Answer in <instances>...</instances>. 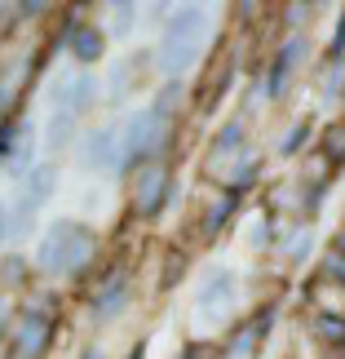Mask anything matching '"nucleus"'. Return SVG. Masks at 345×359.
Returning <instances> with one entry per match:
<instances>
[{
    "label": "nucleus",
    "instance_id": "nucleus-1",
    "mask_svg": "<svg viewBox=\"0 0 345 359\" xmlns=\"http://www.w3.org/2000/svg\"><path fill=\"white\" fill-rule=\"evenodd\" d=\"M204 45H209V18H204V9H195V5L177 9L173 22H169V32H164V40H160L164 76H182L186 67H195Z\"/></svg>",
    "mask_w": 345,
    "mask_h": 359
},
{
    "label": "nucleus",
    "instance_id": "nucleus-2",
    "mask_svg": "<svg viewBox=\"0 0 345 359\" xmlns=\"http://www.w3.org/2000/svg\"><path fill=\"white\" fill-rule=\"evenodd\" d=\"M169 142V116H160L155 107L133 111L124 120V147H129V164H155V151Z\"/></svg>",
    "mask_w": 345,
    "mask_h": 359
},
{
    "label": "nucleus",
    "instance_id": "nucleus-3",
    "mask_svg": "<svg viewBox=\"0 0 345 359\" xmlns=\"http://www.w3.org/2000/svg\"><path fill=\"white\" fill-rule=\"evenodd\" d=\"M85 164L93 173H111L129 164V147H124V124H106L85 137Z\"/></svg>",
    "mask_w": 345,
    "mask_h": 359
},
{
    "label": "nucleus",
    "instance_id": "nucleus-4",
    "mask_svg": "<svg viewBox=\"0 0 345 359\" xmlns=\"http://www.w3.org/2000/svg\"><path fill=\"white\" fill-rule=\"evenodd\" d=\"M173 200V169L169 164H146L142 177H137V191H133V209L137 217H160L164 204Z\"/></svg>",
    "mask_w": 345,
    "mask_h": 359
},
{
    "label": "nucleus",
    "instance_id": "nucleus-5",
    "mask_svg": "<svg viewBox=\"0 0 345 359\" xmlns=\"http://www.w3.org/2000/svg\"><path fill=\"white\" fill-rule=\"evenodd\" d=\"M49 337H53L49 315H40L36 306H27L18 315V328H13V355H18V359H45Z\"/></svg>",
    "mask_w": 345,
    "mask_h": 359
},
{
    "label": "nucleus",
    "instance_id": "nucleus-6",
    "mask_svg": "<svg viewBox=\"0 0 345 359\" xmlns=\"http://www.w3.org/2000/svg\"><path fill=\"white\" fill-rule=\"evenodd\" d=\"M76 236H80V226H76V222H53L45 236H40L36 266L45 271V275L66 271V262H71V248H76Z\"/></svg>",
    "mask_w": 345,
    "mask_h": 359
},
{
    "label": "nucleus",
    "instance_id": "nucleus-7",
    "mask_svg": "<svg viewBox=\"0 0 345 359\" xmlns=\"http://www.w3.org/2000/svg\"><path fill=\"white\" fill-rule=\"evenodd\" d=\"M49 102H53V111H66V116L80 120L93 102H98V80H93V76H66V80L53 85Z\"/></svg>",
    "mask_w": 345,
    "mask_h": 359
},
{
    "label": "nucleus",
    "instance_id": "nucleus-8",
    "mask_svg": "<svg viewBox=\"0 0 345 359\" xmlns=\"http://www.w3.org/2000/svg\"><path fill=\"white\" fill-rule=\"evenodd\" d=\"M301 53H306V40H288V45L274 53V67H270V80H266V93L270 98H283V89H288V80H293L297 72V62H301Z\"/></svg>",
    "mask_w": 345,
    "mask_h": 359
},
{
    "label": "nucleus",
    "instance_id": "nucleus-9",
    "mask_svg": "<svg viewBox=\"0 0 345 359\" xmlns=\"http://www.w3.org/2000/svg\"><path fill=\"white\" fill-rule=\"evenodd\" d=\"M66 45H71V58H76V62H98L102 49H106V36H102L98 22H76Z\"/></svg>",
    "mask_w": 345,
    "mask_h": 359
},
{
    "label": "nucleus",
    "instance_id": "nucleus-10",
    "mask_svg": "<svg viewBox=\"0 0 345 359\" xmlns=\"http://www.w3.org/2000/svg\"><path fill=\"white\" fill-rule=\"evenodd\" d=\"M230 297H234V275L226 266H217L209 280H204V288H199V306H204V315H209L217 306H226Z\"/></svg>",
    "mask_w": 345,
    "mask_h": 359
},
{
    "label": "nucleus",
    "instance_id": "nucleus-11",
    "mask_svg": "<svg viewBox=\"0 0 345 359\" xmlns=\"http://www.w3.org/2000/svg\"><path fill=\"white\" fill-rule=\"evenodd\" d=\"M53 187H58V169H53V164H40V169H36L31 177H27V191H22V200L31 204V209H40V204H49Z\"/></svg>",
    "mask_w": 345,
    "mask_h": 359
},
{
    "label": "nucleus",
    "instance_id": "nucleus-12",
    "mask_svg": "<svg viewBox=\"0 0 345 359\" xmlns=\"http://www.w3.org/2000/svg\"><path fill=\"white\" fill-rule=\"evenodd\" d=\"M234 204H239V191H226V196H217V200L209 204V213H204V236H217V231L230 222Z\"/></svg>",
    "mask_w": 345,
    "mask_h": 359
},
{
    "label": "nucleus",
    "instance_id": "nucleus-13",
    "mask_svg": "<svg viewBox=\"0 0 345 359\" xmlns=\"http://www.w3.org/2000/svg\"><path fill=\"white\" fill-rule=\"evenodd\" d=\"M266 320H270V315H266ZM266 320H261V324H244L239 333L230 337L226 359H253V355H257V341H261V328H266Z\"/></svg>",
    "mask_w": 345,
    "mask_h": 359
},
{
    "label": "nucleus",
    "instance_id": "nucleus-14",
    "mask_svg": "<svg viewBox=\"0 0 345 359\" xmlns=\"http://www.w3.org/2000/svg\"><path fill=\"white\" fill-rule=\"evenodd\" d=\"M71 133H76V116H66V111H53V120H49V133H45V147H49V151H62L66 142H71Z\"/></svg>",
    "mask_w": 345,
    "mask_h": 359
},
{
    "label": "nucleus",
    "instance_id": "nucleus-15",
    "mask_svg": "<svg viewBox=\"0 0 345 359\" xmlns=\"http://www.w3.org/2000/svg\"><path fill=\"white\" fill-rule=\"evenodd\" d=\"M323 156H328V164H345V120L323 129Z\"/></svg>",
    "mask_w": 345,
    "mask_h": 359
},
{
    "label": "nucleus",
    "instance_id": "nucleus-16",
    "mask_svg": "<svg viewBox=\"0 0 345 359\" xmlns=\"http://www.w3.org/2000/svg\"><path fill=\"white\" fill-rule=\"evenodd\" d=\"M234 147H244V120H230L222 133H217V142H213V160L217 156H226V151H234Z\"/></svg>",
    "mask_w": 345,
    "mask_h": 359
},
{
    "label": "nucleus",
    "instance_id": "nucleus-17",
    "mask_svg": "<svg viewBox=\"0 0 345 359\" xmlns=\"http://www.w3.org/2000/svg\"><path fill=\"white\" fill-rule=\"evenodd\" d=\"M124 293H129V280H124V275H120V284H115V288H111V284L102 288V297H98V315H102V320H106V315H115V311H120Z\"/></svg>",
    "mask_w": 345,
    "mask_h": 359
},
{
    "label": "nucleus",
    "instance_id": "nucleus-18",
    "mask_svg": "<svg viewBox=\"0 0 345 359\" xmlns=\"http://www.w3.org/2000/svg\"><path fill=\"white\" fill-rule=\"evenodd\" d=\"M89 257H93V231H89V226H80V236H76V248H71V262H66V271H80Z\"/></svg>",
    "mask_w": 345,
    "mask_h": 359
},
{
    "label": "nucleus",
    "instance_id": "nucleus-19",
    "mask_svg": "<svg viewBox=\"0 0 345 359\" xmlns=\"http://www.w3.org/2000/svg\"><path fill=\"white\" fill-rule=\"evenodd\" d=\"M22 80H27V62H18V67H13V72H9V80L0 76V111H5V107H13V98H18L13 89H18Z\"/></svg>",
    "mask_w": 345,
    "mask_h": 359
},
{
    "label": "nucleus",
    "instance_id": "nucleus-20",
    "mask_svg": "<svg viewBox=\"0 0 345 359\" xmlns=\"http://www.w3.org/2000/svg\"><path fill=\"white\" fill-rule=\"evenodd\" d=\"M319 337H328L332 346H345V320H337V315H319Z\"/></svg>",
    "mask_w": 345,
    "mask_h": 359
},
{
    "label": "nucleus",
    "instance_id": "nucleus-21",
    "mask_svg": "<svg viewBox=\"0 0 345 359\" xmlns=\"http://www.w3.org/2000/svg\"><path fill=\"white\" fill-rule=\"evenodd\" d=\"M306 137H310V124H297V129H293V133H288L283 142H279V151H283V156H297V151L306 147Z\"/></svg>",
    "mask_w": 345,
    "mask_h": 359
},
{
    "label": "nucleus",
    "instance_id": "nucleus-22",
    "mask_svg": "<svg viewBox=\"0 0 345 359\" xmlns=\"http://www.w3.org/2000/svg\"><path fill=\"white\" fill-rule=\"evenodd\" d=\"M111 13H115V27H111V32H115V36H129V32H133V13H137V9H133V5H115Z\"/></svg>",
    "mask_w": 345,
    "mask_h": 359
},
{
    "label": "nucleus",
    "instance_id": "nucleus-23",
    "mask_svg": "<svg viewBox=\"0 0 345 359\" xmlns=\"http://www.w3.org/2000/svg\"><path fill=\"white\" fill-rule=\"evenodd\" d=\"M13 240V209L9 204H0V244Z\"/></svg>",
    "mask_w": 345,
    "mask_h": 359
},
{
    "label": "nucleus",
    "instance_id": "nucleus-24",
    "mask_svg": "<svg viewBox=\"0 0 345 359\" xmlns=\"http://www.w3.org/2000/svg\"><path fill=\"white\" fill-rule=\"evenodd\" d=\"M332 280H337V284H345V257H341V253L332 257Z\"/></svg>",
    "mask_w": 345,
    "mask_h": 359
},
{
    "label": "nucleus",
    "instance_id": "nucleus-25",
    "mask_svg": "<svg viewBox=\"0 0 345 359\" xmlns=\"http://www.w3.org/2000/svg\"><path fill=\"white\" fill-rule=\"evenodd\" d=\"M337 253L345 257V231H341V236H337Z\"/></svg>",
    "mask_w": 345,
    "mask_h": 359
},
{
    "label": "nucleus",
    "instance_id": "nucleus-26",
    "mask_svg": "<svg viewBox=\"0 0 345 359\" xmlns=\"http://www.w3.org/2000/svg\"><path fill=\"white\" fill-rule=\"evenodd\" d=\"M80 359H102V355H98V351H85V355H80Z\"/></svg>",
    "mask_w": 345,
    "mask_h": 359
},
{
    "label": "nucleus",
    "instance_id": "nucleus-27",
    "mask_svg": "<svg viewBox=\"0 0 345 359\" xmlns=\"http://www.w3.org/2000/svg\"><path fill=\"white\" fill-rule=\"evenodd\" d=\"M142 355H146V351H142V346H133V355H129V359H142Z\"/></svg>",
    "mask_w": 345,
    "mask_h": 359
}]
</instances>
